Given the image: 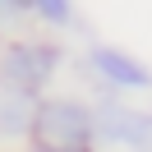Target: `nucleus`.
Returning <instances> with one entry per match:
<instances>
[{
    "label": "nucleus",
    "mask_w": 152,
    "mask_h": 152,
    "mask_svg": "<svg viewBox=\"0 0 152 152\" xmlns=\"http://www.w3.org/2000/svg\"><path fill=\"white\" fill-rule=\"evenodd\" d=\"M97 138L129 152H152V111H129V106H102L92 115Z\"/></svg>",
    "instance_id": "nucleus-3"
},
{
    "label": "nucleus",
    "mask_w": 152,
    "mask_h": 152,
    "mask_svg": "<svg viewBox=\"0 0 152 152\" xmlns=\"http://www.w3.org/2000/svg\"><path fill=\"white\" fill-rule=\"evenodd\" d=\"M19 134H32V102L28 92L0 83V138H19Z\"/></svg>",
    "instance_id": "nucleus-4"
},
{
    "label": "nucleus",
    "mask_w": 152,
    "mask_h": 152,
    "mask_svg": "<svg viewBox=\"0 0 152 152\" xmlns=\"http://www.w3.org/2000/svg\"><path fill=\"white\" fill-rule=\"evenodd\" d=\"M97 138L92 115L78 102H42L32 111V143L56 152H92L88 143Z\"/></svg>",
    "instance_id": "nucleus-1"
},
{
    "label": "nucleus",
    "mask_w": 152,
    "mask_h": 152,
    "mask_svg": "<svg viewBox=\"0 0 152 152\" xmlns=\"http://www.w3.org/2000/svg\"><path fill=\"white\" fill-rule=\"evenodd\" d=\"M92 65L102 69L106 78H111V83H120V88H148L152 83V74L143 65H134L129 56H120V51H97L92 56Z\"/></svg>",
    "instance_id": "nucleus-5"
},
{
    "label": "nucleus",
    "mask_w": 152,
    "mask_h": 152,
    "mask_svg": "<svg viewBox=\"0 0 152 152\" xmlns=\"http://www.w3.org/2000/svg\"><path fill=\"white\" fill-rule=\"evenodd\" d=\"M56 60H60L56 46L19 42V46H10V51H5V60H0V83L19 88V92H37V88L56 74Z\"/></svg>",
    "instance_id": "nucleus-2"
},
{
    "label": "nucleus",
    "mask_w": 152,
    "mask_h": 152,
    "mask_svg": "<svg viewBox=\"0 0 152 152\" xmlns=\"http://www.w3.org/2000/svg\"><path fill=\"white\" fill-rule=\"evenodd\" d=\"M28 152H56V148H28Z\"/></svg>",
    "instance_id": "nucleus-6"
}]
</instances>
